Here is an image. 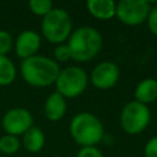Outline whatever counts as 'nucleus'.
Returning <instances> with one entry per match:
<instances>
[{
    "instance_id": "obj_1",
    "label": "nucleus",
    "mask_w": 157,
    "mask_h": 157,
    "mask_svg": "<svg viewBox=\"0 0 157 157\" xmlns=\"http://www.w3.org/2000/svg\"><path fill=\"white\" fill-rule=\"evenodd\" d=\"M20 70L23 80L34 87H47L55 83L60 72L58 63L44 55H34L22 60Z\"/></svg>"
},
{
    "instance_id": "obj_2",
    "label": "nucleus",
    "mask_w": 157,
    "mask_h": 157,
    "mask_svg": "<svg viewBox=\"0 0 157 157\" xmlns=\"http://www.w3.org/2000/svg\"><path fill=\"white\" fill-rule=\"evenodd\" d=\"M67 47L71 53V59L78 63L92 60L102 49V34L91 26H82L71 32L67 39Z\"/></svg>"
},
{
    "instance_id": "obj_3",
    "label": "nucleus",
    "mask_w": 157,
    "mask_h": 157,
    "mask_svg": "<svg viewBox=\"0 0 157 157\" xmlns=\"http://www.w3.org/2000/svg\"><path fill=\"white\" fill-rule=\"evenodd\" d=\"M70 135L82 147L96 146L104 135V128L99 118L88 112L76 114L70 121Z\"/></svg>"
},
{
    "instance_id": "obj_4",
    "label": "nucleus",
    "mask_w": 157,
    "mask_h": 157,
    "mask_svg": "<svg viewBox=\"0 0 157 157\" xmlns=\"http://www.w3.org/2000/svg\"><path fill=\"white\" fill-rule=\"evenodd\" d=\"M42 33L44 38L53 44H63L69 39L72 29L70 15L59 7H54L42 20Z\"/></svg>"
},
{
    "instance_id": "obj_5",
    "label": "nucleus",
    "mask_w": 157,
    "mask_h": 157,
    "mask_svg": "<svg viewBox=\"0 0 157 157\" xmlns=\"http://www.w3.org/2000/svg\"><path fill=\"white\" fill-rule=\"evenodd\" d=\"M88 76L80 66H69L60 70L55 81L56 92L65 99L78 97L87 87Z\"/></svg>"
},
{
    "instance_id": "obj_6",
    "label": "nucleus",
    "mask_w": 157,
    "mask_h": 157,
    "mask_svg": "<svg viewBox=\"0 0 157 157\" xmlns=\"http://www.w3.org/2000/svg\"><path fill=\"white\" fill-rule=\"evenodd\" d=\"M150 120V108L135 99L126 103L120 113V126L126 134L130 135L142 132L148 126Z\"/></svg>"
},
{
    "instance_id": "obj_7",
    "label": "nucleus",
    "mask_w": 157,
    "mask_h": 157,
    "mask_svg": "<svg viewBox=\"0 0 157 157\" xmlns=\"http://www.w3.org/2000/svg\"><path fill=\"white\" fill-rule=\"evenodd\" d=\"M151 7L147 0H121L117 4L115 16L124 25L137 26L147 20Z\"/></svg>"
},
{
    "instance_id": "obj_8",
    "label": "nucleus",
    "mask_w": 157,
    "mask_h": 157,
    "mask_svg": "<svg viewBox=\"0 0 157 157\" xmlns=\"http://www.w3.org/2000/svg\"><path fill=\"white\" fill-rule=\"evenodd\" d=\"M1 126L9 135H23L33 126V117L26 108H11L4 114L1 119Z\"/></svg>"
},
{
    "instance_id": "obj_9",
    "label": "nucleus",
    "mask_w": 157,
    "mask_h": 157,
    "mask_svg": "<svg viewBox=\"0 0 157 157\" xmlns=\"http://www.w3.org/2000/svg\"><path fill=\"white\" fill-rule=\"evenodd\" d=\"M120 76V70L113 61L98 63L90 76L92 85L98 90H109L117 85Z\"/></svg>"
},
{
    "instance_id": "obj_10",
    "label": "nucleus",
    "mask_w": 157,
    "mask_h": 157,
    "mask_svg": "<svg viewBox=\"0 0 157 157\" xmlns=\"http://www.w3.org/2000/svg\"><path fill=\"white\" fill-rule=\"evenodd\" d=\"M40 48V36L31 29L21 32L15 42V52L18 58L22 60L37 55V52Z\"/></svg>"
},
{
    "instance_id": "obj_11",
    "label": "nucleus",
    "mask_w": 157,
    "mask_h": 157,
    "mask_svg": "<svg viewBox=\"0 0 157 157\" xmlns=\"http://www.w3.org/2000/svg\"><path fill=\"white\" fill-rule=\"evenodd\" d=\"M43 109L47 119L52 121H58L66 113V99L55 91L47 97Z\"/></svg>"
},
{
    "instance_id": "obj_12",
    "label": "nucleus",
    "mask_w": 157,
    "mask_h": 157,
    "mask_svg": "<svg viewBox=\"0 0 157 157\" xmlns=\"http://www.w3.org/2000/svg\"><path fill=\"white\" fill-rule=\"evenodd\" d=\"M86 6L88 12L97 20L108 21L115 16L117 4L113 0H88Z\"/></svg>"
},
{
    "instance_id": "obj_13",
    "label": "nucleus",
    "mask_w": 157,
    "mask_h": 157,
    "mask_svg": "<svg viewBox=\"0 0 157 157\" xmlns=\"http://www.w3.org/2000/svg\"><path fill=\"white\" fill-rule=\"evenodd\" d=\"M134 97L135 101L145 105L155 102L157 99V80L148 77L140 81L135 87Z\"/></svg>"
},
{
    "instance_id": "obj_14",
    "label": "nucleus",
    "mask_w": 157,
    "mask_h": 157,
    "mask_svg": "<svg viewBox=\"0 0 157 157\" xmlns=\"http://www.w3.org/2000/svg\"><path fill=\"white\" fill-rule=\"evenodd\" d=\"M44 142H45L44 132L38 126L33 125L22 135V144L25 148L32 153L39 152L44 147Z\"/></svg>"
},
{
    "instance_id": "obj_15",
    "label": "nucleus",
    "mask_w": 157,
    "mask_h": 157,
    "mask_svg": "<svg viewBox=\"0 0 157 157\" xmlns=\"http://www.w3.org/2000/svg\"><path fill=\"white\" fill-rule=\"evenodd\" d=\"M16 78V67L11 59L0 55V86H9Z\"/></svg>"
},
{
    "instance_id": "obj_16",
    "label": "nucleus",
    "mask_w": 157,
    "mask_h": 157,
    "mask_svg": "<svg viewBox=\"0 0 157 157\" xmlns=\"http://www.w3.org/2000/svg\"><path fill=\"white\" fill-rule=\"evenodd\" d=\"M21 147V142L17 136L5 134L0 137V153L4 155H13Z\"/></svg>"
},
{
    "instance_id": "obj_17",
    "label": "nucleus",
    "mask_w": 157,
    "mask_h": 157,
    "mask_svg": "<svg viewBox=\"0 0 157 157\" xmlns=\"http://www.w3.org/2000/svg\"><path fill=\"white\" fill-rule=\"evenodd\" d=\"M28 6H29V10L32 11V13H34L37 16H42V17L48 15L54 9L53 2L50 0H31Z\"/></svg>"
},
{
    "instance_id": "obj_18",
    "label": "nucleus",
    "mask_w": 157,
    "mask_h": 157,
    "mask_svg": "<svg viewBox=\"0 0 157 157\" xmlns=\"http://www.w3.org/2000/svg\"><path fill=\"white\" fill-rule=\"evenodd\" d=\"M13 47V40L11 34L5 31L0 29V55H6Z\"/></svg>"
},
{
    "instance_id": "obj_19",
    "label": "nucleus",
    "mask_w": 157,
    "mask_h": 157,
    "mask_svg": "<svg viewBox=\"0 0 157 157\" xmlns=\"http://www.w3.org/2000/svg\"><path fill=\"white\" fill-rule=\"evenodd\" d=\"M53 55H54V61H59V63H65L69 59H71L70 49H69L67 44H64V43L63 44H58L54 48Z\"/></svg>"
},
{
    "instance_id": "obj_20",
    "label": "nucleus",
    "mask_w": 157,
    "mask_h": 157,
    "mask_svg": "<svg viewBox=\"0 0 157 157\" xmlns=\"http://www.w3.org/2000/svg\"><path fill=\"white\" fill-rule=\"evenodd\" d=\"M146 22H147L148 31H150L153 36H157V6L151 7Z\"/></svg>"
},
{
    "instance_id": "obj_21",
    "label": "nucleus",
    "mask_w": 157,
    "mask_h": 157,
    "mask_svg": "<svg viewBox=\"0 0 157 157\" xmlns=\"http://www.w3.org/2000/svg\"><path fill=\"white\" fill-rule=\"evenodd\" d=\"M76 157H103V153L96 146L81 147L80 151L77 152V156Z\"/></svg>"
},
{
    "instance_id": "obj_22",
    "label": "nucleus",
    "mask_w": 157,
    "mask_h": 157,
    "mask_svg": "<svg viewBox=\"0 0 157 157\" xmlns=\"http://www.w3.org/2000/svg\"><path fill=\"white\" fill-rule=\"evenodd\" d=\"M145 157H157V136L150 139L144 148Z\"/></svg>"
}]
</instances>
